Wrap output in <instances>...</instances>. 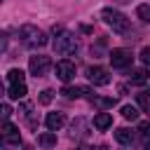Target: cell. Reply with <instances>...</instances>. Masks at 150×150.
<instances>
[{
	"instance_id": "1",
	"label": "cell",
	"mask_w": 150,
	"mask_h": 150,
	"mask_svg": "<svg viewBox=\"0 0 150 150\" xmlns=\"http://www.w3.org/2000/svg\"><path fill=\"white\" fill-rule=\"evenodd\" d=\"M101 19H103L115 33H120V35H131L129 19H127L120 9H115V7H103V9H101Z\"/></svg>"
},
{
	"instance_id": "2",
	"label": "cell",
	"mask_w": 150,
	"mask_h": 150,
	"mask_svg": "<svg viewBox=\"0 0 150 150\" xmlns=\"http://www.w3.org/2000/svg\"><path fill=\"white\" fill-rule=\"evenodd\" d=\"M19 40H21V45H26V47H30V49L45 47V45L49 42L47 33L40 30V28H35V26H30V23H26V26L19 28Z\"/></svg>"
},
{
	"instance_id": "3",
	"label": "cell",
	"mask_w": 150,
	"mask_h": 150,
	"mask_svg": "<svg viewBox=\"0 0 150 150\" xmlns=\"http://www.w3.org/2000/svg\"><path fill=\"white\" fill-rule=\"evenodd\" d=\"M75 49H77V40H75L73 33L63 30V33H59V35L54 38V52H56V54L68 56V54H73Z\"/></svg>"
},
{
	"instance_id": "4",
	"label": "cell",
	"mask_w": 150,
	"mask_h": 150,
	"mask_svg": "<svg viewBox=\"0 0 150 150\" xmlns=\"http://www.w3.org/2000/svg\"><path fill=\"white\" fill-rule=\"evenodd\" d=\"M28 68H30V73H33L35 77H45V75L49 73V68H52V59H49V56H42V54L30 56Z\"/></svg>"
},
{
	"instance_id": "5",
	"label": "cell",
	"mask_w": 150,
	"mask_h": 150,
	"mask_svg": "<svg viewBox=\"0 0 150 150\" xmlns=\"http://www.w3.org/2000/svg\"><path fill=\"white\" fill-rule=\"evenodd\" d=\"M108 59H110L112 68H127V66H131L134 54H131L129 49H124V47H115V49L108 54Z\"/></svg>"
},
{
	"instance_id": "6",
	"label": "cell",
	"mask_w": 150,
	"mask_h": 150,
	"mask_svg": "<svg viewBox=\"0 0 150 150\" xmlns=\"http://www.w3.org/2000/svg\"><path fill=\"white\" fill-rule=\"evenodd\" d=\"M87 77H89V82L96 84V87L110 84V73H108V68H103V66H89V68H87Z\"/></svg>"
},
{
	"instance_id": "7",
	"label": "cell",
	"mask_w": 150,
	"mask_h": 150,
	"mask_svg": "<svg viewBox=\"0 0 150 150\" xmlns=\"http://www.w3.org/2000/svg\"><path fill=\"white\" fill-rule=\"evenodd\" d=\"M56 77H59L61 82H70V80L75 77V63L68 61V59L59 61V63H56Z\"/></svg>"
},
{
	"instance_id": "8",
	"label": "cell",
	"mask_w": 150,
	"mask_h": 150,
	"mask_svg": "<svg viewBox=\"0 0 150 150\" xmlns=\"http://www.w3.org/2000/svg\"><path fill=\"white\" fill-rule=\"evenodd\" d=\"M2 138H5V143L19 145V143H21V136H19V127H14L9 120H7V122H2Z\"/></svg>"
},
{
	"instance_id": "9",
	"label": "cell",
	"mask_w": 150,
	"mask_h": 150,
	"mask_svg": "<svg viewBox=\"0 0 150 150\" xmlns=\"http://www.w3.org/2000/svg\"><path fill=\"white\" fill-rule=\"evenodd\" d=\"M45 124H47L49 131H59V129L66 124V115H63V112H49V115L45 117Z\"/></svg>"
},
{
	"instance_id": "10",
	"label": "cell",
	"mask_w": 150,
	"mask_h": 150,
	"mask_svg": "<svg viewBox=\"0 0 150 150\" xmlns=\"http://www.w3.org/2000/svg\"><path fill=\"white\" fill-rule=\"evenodd\" d=\"M94 127H96L98 131L110 129V127H112V115H110V112H105V110L96 112V115H94Z\"/></svg>"
},
{
	"instance_id": "11",
	"label": "cell",
	"mask_w": 150,
	"mask_h": 150,
	"mask_svg": "<svg viewBox=\"0 0 150 150\" xmlns=\"http://www.w3.org/2000/svg\"><path fill=\"white\" fill-rule=\"evenodd\" d=\"M61 94L66 96V98H82V96H87V94H91V89L89 87H63L61 89Z\"/></svg>"
},
{
	"instance_id": "12",
	"label": "cell",
	"mask_w": 150,
	"mask_h": 150,
	"mask_svg": "<svg viewBox=\"0 0 150 150\" xmlns=\"http://www.w3.org/2000/svg\"><path fill=\"white\" fill-rule=\"evenodd\" d=\"M115 141H117V143H122V145H131V143H134V131H131V129H127V127L115 129Z\"/></svg>"
},
{
	"instance_id": "13",
	"label": "cell",
	"mask_w": 150,
	"mask_h": 150,
	"mask_svg": "<svg viewBox=\"0 0 150 150\" xmlns=\"http://www.w3.org/2000/svg\"><path fill=\"white\" fill-rule=\"evenodd\" d=\"M28 91H26V84L21 82V84H9V89H7V96L12 98V101H19V98H23Z\"/></svg>"
},
{
	"instance_id": "14",
	"label": "cell",
	"mask_w": 150,
	"mask_h": 150,
	"mask_svg": "<svg viewBox=\"0 0 150 150\" xmlns=\"http://www.w3.org/2000/svg\"><path fill=\"white\" fill-rule=\"evenodd\" d=\"M38 143H40L42 148H54V145H56V131H45V134H40V136H38Z\"/></svg>"
},
{
	"instance_id": "15",
	"label": "cell",
	"mask_w": 150,
	"mask_h": 150,
	"mask_svg": "<svg viewBox=\"0 0 150 150\" xmlns=\"http://www.w3.org/2000/svg\"><path fill=\"white\" fill-rule=\"evenodd\" d=\"M91 105H96L98 112H101V110L112 108V105H115V98H101V96H94V98H91Z\"/></svg>"
},
{
	"instance_id": "16",
	"label": "cell",
	"mask_w": 150,
	"mask_h": 150,
	"mask_svg": "<svg viewBox=\"0 0 150 150\" xmlns=\"http://www.w3.org/2000/svg\"><path fill=\"white\" fill-rule=\"evenodd\" d=\"M120 112H122V117H124V120H131V122H134V120H138V108H136V105H129V103H127V105H122V110H120Z\"/></svg>"
},
{
	"instance_id": "17",
	"label": "cell",
	"mask_w": 150,
	"mask_h": 150,
	"mask_svg": "<svg viewBox=\"0 0 150 150\" xmlns=\"http://www.w3.org/2000/svg\"><path fill=\"white\" fill-rule=\"evenodd\" d=\"M7 80H9V84H21L23 82V70L21 68H12L7 73Z\"/></svg>"
},
{
	"instance_id": "18",
	"label": "cell",
	"mask_w": 150,
	"mask_h": 150,
	"mask_svg": "<svg viewBox=\"0 0 150 150\" xmlns=\"http://www.w3.org/2000/svg\"><path fill=\"white\" fill-rule=\"evenodd\" d=\"M136 14H138V19H141L143 23H148V21H150V5H138V7H136Z\"/></svg>"
},
{
	"instance_id": "19",
	"label": "cell",
	"mask_w": 150,
	"mask_h": 150,
	"mask_svg": "<svg viewBox=\"0 0 150 150\" xmlns=\"http://www.w3.org/2000/svg\"><path fill=\"white\" fill-rule=\"evenodd\" d=\"M52 98H54V91H52V89H42V91H40V103H42V105H49Z\"/></svg>"
},
{
	"instance_id": "20",
	"label": "cell",
	"mask_w": 150,
	"mask_h": 150,
	"mask_svg": "<svg viewBox=\"0 0 150 150\" xmlns=\"http://www.w3.org/2000/svg\"><path fill=\"white\" fill-rule=\"evenodd\" d=\"M129 75H131V80H134V82H143V80L148 77V73H145V70H131Z\"/></svg>"
},
{
	"instance_id": "21",
	"label": "cell",
	"mask_w": 150,
	"mask_h": 150,
	"mask_svg": "<svg viewBox=\"0 0 150 150\" xmlns=\"http://www.w3.org/2000/svg\"><path fill=\"white\" fill-rule=\"evenodd\" d=\"M138 56H141V61H143V63H145V66H150V47H143V49H141V54H138Z\"/></svg>"
},
{
	"instance_id": "22",
	"label": "cell",
	"mask_w": 150,
	"mask_h": 150,
	"mask_svg": "<svg viewBox=\"0 0 150 150\" xmlns=\"http://www.w3.org/2000/svg\"><path fill=\"white\" fill-rule=\"evenodd\" d=\"M9 115H12V108H9L7 103H2V120L7 122V120H9Z\"/></svg>"
},
{
	"instance_id": "23",
	"label": "cell",
	"mask_w": 150,
	"mask_h": 150,
	"mask_svg": "<svg viewBox=\"0 0 150 150\" xmlns=\"http://www.w3.org/2000/svg\"><path fill=\"white\" fill-rule=\"evenodd\" d=\"M138 129H141L143 134H148V131H150V122H141V127H138Z\"/></svg>"
},
{
	"instance_id": "24",
	"label": "cell",
	"mask_w": 150,
	"mask_h": 150,
	"mask_svg": "<svg viewBox=\"0 0 150 150\" xmlns=\"http://www.w3.org/2000/svg\"><path fill=\"white\" fill-rule=\"evenodd\" d=\"M94 150H108V148H105V145H98V148H94Z\"/></svg>"
},
{
	"instance_id": "25",
	"label": "cell",
	"mask_w": 150,
	"mask_h": 150,
	"mask_svg": "<svg viewBox=\"0 0 150 150\" xmlns=\"http://www.w3.org/2000/svg\"><path fill=\"white\" fill-rule=\"evenodd\" d=\"M115 2H120V5H124V2H129V0H115Z\"/></svg>"
},
{
	"instance_id": "26",
	"label": "cell",
	"mask_w": 150,
	"mask_h": 150,
	"mask_svg": "<svg viewBox=\"0 0 150 150\" xmlns=\"http://www.w3.org/2000/svg\"><path fill=\"white\" fill-rule=\"evenodd\" d=\"M145 150H150V141H145Z\"/></svg>"
},
{
	"instance_id": "27",
	"label": "cell",
	"mask_w": 150,
	"mask_h": 150,
	"mask_svg": "<svg viewBox=\"0 0 150 150\" xmlns=\"http://www.w3.org/2000/svg\"><path fill=\"white\" fill-rule=\"evenodd\" d=\"M148 75H150V73H148Z\"/></svg>"
}]
</instances>
